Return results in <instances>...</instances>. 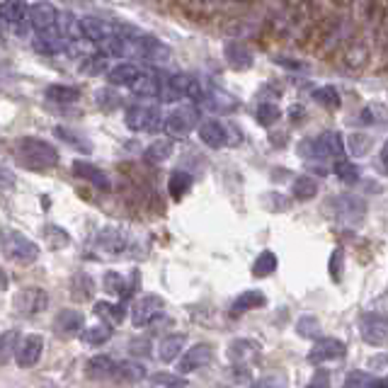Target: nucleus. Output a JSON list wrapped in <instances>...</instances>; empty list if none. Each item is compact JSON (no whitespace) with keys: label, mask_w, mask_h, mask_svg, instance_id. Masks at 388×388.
I'll return each instance as SVG.
<instances>
[{"label":"nucleus","mask_w":388,"mask_h":388,"mask_svg":"<svg viewBox=\"0 0 388 388\" xmlns=\"http://www.w3.org/2000/svg\"><path fill=\"white\" fill-rule=\"evenodd\" d=\"M15 158L22 168L41 173V170H49L58 163V151L49 141H41V138L34 136H22L15 143Z\"/></svg>","instance_id":"f257e3e1"},{"label":"nucleus","mask_w":388,"mask_h":388,"mask_svg":"<svg viewBox=\"0 0 388 388\" xmlns=\"http://www.w3.org/2000/svg\"><path fill=\"white\" fill-rule=\"evenodd\" d=\"M299 155L306 160H337L345 155V141L340 131H325L318 138L299 143Z\"/></svg>","instance_id":"f03ea898"},{"label":"nucleus","mask_w":388,"mask_h":388,"mask_svg":"<svg viewBox=\"0 0 388 388\" xmlns=\"http://www.w3.org/2000/svg\"><path fill=\"white\" fill-rule=\"evenodd\" d=\"M0 250L8 260H12L15 265H32L39 260L41 250L34 240H30L25 233L15 228H6L0 233Z\"/></svg>","instance_id":"7ed1b4c3"},{"label":"nucleus","mask_w":388,"mask_h":388,"mask_svg":"<svg viewBox=\"0 0 388 388\" xmlns=\"http://www.w3.org/2000/svg\"><path fill=\"white\" fill-rule=\"evenodd\" d=\"M49 306V294L41 286H25L12 299V308L20 318H34Z\"/></svg>","instance_id":"20e7f679"},{"label":"nucleus","mask_w":388,"mask_h":388,"mask_svg":"<svg viewBox=\"0 0 388 388\" xmlns=\"http://www.w3.org/2000/svg\"><path fill=\"white\" fill-rule=\"evenodd\" d=\"M160 112L158 105H131V107L124 112V124L131 131H155L160 127Z\"/></svg>","instance_id":"39448f33"},{"label":"nucleus","mask_w":388,"mask_h":388,"mask_svg":"<svg viewBox=\"0 0 388 388\" xmlns=\"http://www.w3.org/2000/svg\"><path fill=\"white\" fill-rule=\"evenodd\" d=\"M330 206L335 219L347 226H359L367 216V202L362 197H352V194H340L330 202Z\"/></svg>","instance_id":"423d86ee"},{"label":"nucleus","mask_w":388,"mask_h":388,"mask_svg":"<svg viewBox=\"0 0 388 388\" xmlns=\"http://www.w3.org/2000/svg\"><path fill=\"white\" fill-rule=\"evenodd\" d=\"M359 335L371 347H383L388 340V321L381 313H364L359 318Z\"/></svg>","instance_id":"0eeeda50"},{"label":"nucleus","mask_w":388,"mask_h":388,"mask_svg":"<svg viewBox=\"0 0 388 388\" xmlns=\"http://www.w3.org/2000/svg\"><path fill=\"white\" fill-rule=\"evenodd\" d=\"M92 248L103 257H117L127 248V235L117 228V226H105L103 230H97L92 238Z\"/></svg>","instance_id":"6e6552de"},{"label":"nucleus","mask_w":388,"mask_h":388,"mask_svg":"<svg viewBox=\"0 0 388 388\" xmlns=\"http://www.w3.org/2000/svg\"><path fill=\"white\" fill-rule=\"evenodd\" d=\"M211 359H214V347L209 343H200L189 347L187 352H180L177 362V374H192V371H200V369L209 367Z\"/></svg>","instance_id":"1a4fd4ad"},{"label":"nucleus","mask_w":388,"mask_h":388,"mask_svg":"<svg viewBox=\"0 0 388 388\" xmlns=\"http://www.w3.org/2000/svg\"><path fill=\"white\" fill-rule=\"evenodd\" d=\"M197 119H200V114H197V109L194 107H177L165 117L163 129H165L168 136L184 138L194 127H197Z\"/></svg>","instance_id":"9d476101"},{"label":"nucleus","mask_w":388,"mask_h":388,"mask_svg":"<svg viewBox=\"0 0 388 388\" xmlns=\"http://www.w3.org/2000/svg\"><path fill=\"white\" fill-rule=\"evenodd\" d=\"M163 306H165V301L160 297H155V294L141 297L136 303H133V308H131V323L136 327L151 325L155 318H160V313H163Z\"/></svg>","instance_id":"9b49d317"},{"label":"nucleus","mask_w":388,"mask_h":388,"mask_svg":"<svg viewBox=\"0 0 388 388\" xmlns=\"http://www.w3.org/2000/svg\"><path fill=\"white\" fill-rule=\"evenodd\" d=\"M345 352H347V347H345L343 340H337V337H323V340H318V343L313 345L306 359L311 364L337 362V359L345 357Z\"/></svg>","instance_id":"f8f14e48"},{"label":"nucleus","mask_w":388,"mask_h":388,"mask_svg":"<svg viewBox=\"0 0 388 388\" xmlns=\"http://www.w3.org/2000/svg\"><path fill=\"white\" fill-rule=\"evenodd\" d=\"M41 352H44V340H41L39 335H27L25 340L17 343L12 357H15L17 367L30 369V367H36V362L41 359Z\"/></svg>","instance_id":"ddd939ff"},{"label":"nucleus","mask_w":388,"mask_h":388,"mask_svg":"<svg viewBox=\"0 0 388 388\" xmlns=\"http://www.w3.org/2000/svg\"><path fill=\"white\" fill-rule=\"evenodd\" d=\"M27 17H30V25L34 27L36 32H49L56 27L58 10L52 3L41 0V3H34L32 8H27Z\"/></svg>","instance_id":"4468645a"},{"label":"nucleus","mask_w":388,"mask_h":388,"mask_svg":"<svg viewBox=\"0 0 388 388\" xmlns=\"http://www.w3.org/2000/svg\"><path fill=\"white\" fill-rule=\"evenodd\" d=\"M202 103L206 105V109L214 114H230L238 109V100L230 92L221 90V87H209L202 95Z\"/></svg>","instance_id":"2eb2a0df"},{"label":"nucleus","mask_w":388,"mask_h":388,"mask_svg":"<svg viewBox=\"0 0 388 388\" xmlns=\"http://www.w3.org/2000/svg\"><path fill=\"white\" fill-rule=\"evenodd\" d=\"M73 175L80 180H85V182L95 184L97 189H103V192H109L112 189V182H109V177L103 173V170L97 168V165L87 163V160H73Z\"/></svg>","instance_id":"dca6fc26"},{"label":"nucleus","mask_w":388,"mask_h":388,"mask_svg":"<svg viewBox=\"0 0 388 388\" xmlns=\"http://www.w3.org/2000/svg\"><path fill=\"white\" fill-rule=\"evenodd\" d=\"M78 25H80L83 36H85L87 41H92V44H97V46L105 44V41L114 34L112 25H107V22H103V20H97V17H80V20H78Z\"/></svg>","instance_id":"f3484780"},{"label":"nucleus","mask_w":388,"mask_h":388,"mask_svg":"<svg viewBox=\"0 0 388 388\" xmlns=\"http://www.w3.org/2000/svg\"><path fill=\"white\" fill-rule=\"evenodd\" d=\"M224 54H226V61H228L230 68L235 71H248L252 66V54L243 41H228L224 46Z\"/></svg>","instance_id":"a211bd4d"},{"label":"nucleus","mask_w":388,"mask_h":388,"mask_svg":"<svg viewBox=\"0 0 388 388\" xmlns=\"http://www.w3.org/2000/svg\"><path fill=\"white\" fill-rule=\"evenodd\" d=\"M83 323H85L83 321V313L66 308V311H61L56 318H54V332H56V335H63V337H73L83 330Z\"/></svg>","instance_id":"6ab92c4d"},{"label":"nucleus","mask_w":388,"mask_h":388,"mask_svg":"<svg viewBox=\"0 0 388 388\" xmlns=\"http://www.w3.org/2000/svg\"><path fill=\"white\" fill-rule=\"evenodd\" d=\"M200 138H202V143H204V146H209V149H224L226 143H228L226 127L221 122H216V119L202 124V127H200Z\"/></svg>","instance_id":"aec40b11"},{"label":"nucleus","mask_w":388,"mask_h":388,"mask_svg":"<svg viewBox=\"0 0 388 388\" xmlns=\"http://www.w3.org/2000/svg\"><path fill=\"white\" fill-rule=\"evenodd\" d=\"M184 343H187V335H184V332H173V335L165 337L158 347L160 362H165V364L175 362V359L180 357V352L184 349Z\"/></svg>","instance_id":"412c9836"},{"label":"nucleus","mask_w":388,"mask_h":388,"mask_svg":"<svg viewBox=\"0 0 388 388\" xmlns=\"http://www.w3.org/2000/svg\"><path fill=\"white\" fill-rule=\"evenodd\" d=\"M138 76H141V71L133 63H119L112 71H107V80L112 87H129Z\"/></svg>","instance_id":"4be33fe9"},{"label":"nucleus","mask_w":388,"mask_h":388,"mask_svg":"<svg viewBox=\"0 0 388 388\" xmlns=\"http://www.w3.org/2000/svg\"><path fill=\"white\" fill-rule=\"evenodd\" d=\"M92 311H95V316L100 318V321L109 323V325H122V323H124V318H127V308H124L122 303L97 301Z\"/></svg>","instance_id":"5701e85b"},{"label":"nucleus","mask_w":388,"mask_h":388,"mask_svg":"<svg viewBox=\"0 0 388 388\" xmlns=\"http://www.w3.org/2000/svg\"><path fill=\"white\" fill-rule=\"evenodd\" d=\"M267 303L265 294L262 291H243L238 299L233 301V306H230V313L233 316H240V313H246V311H252V308H262Z\"/></svg>","instance_id":"b1692460"},{"label":"nucleus","mask_w":388,"mask_h":388,"mask_svg":"<svg viewBox=\"0 0 388 388\" xmlns=\"http://www.w3.org/2000/svg\"><path fill=\"white\" fill-rule=\"evenodd\" d=\"M0 20L8 25H20L27 20V3L25 0H6L0 3Z\"/></svg>","instance_id":"393cba45"},{"label":"nucleus","mask_w":388,"mask_h":388,"mask_svg":"<svg viewBox=\"0 0 388 388\" xmlns=\"http://www.w3.org/2000/svg\"><path fill=\"white\" fill-rule=\"evenodd\" d=\"M54 30L49 32H39V36L34 39V52L46 54V56H52V54H58L66 49L63 44V34H52Z\"/></svg>","instance_id":"a878e982"},{"label":"nucleus","mask_w":388,"mask_h":388,"mask_svg":"<svg viewBox=\"0 0 388 388\" xmlns=\"http://www.w3.org/2000/svg\"><path fill=\"white\" fill-rule=\"evenodd\" d=\"M345 386H349V388H371V386L386 388L388 381H386V378H376L374 374H369V371H359V369H352V371L345 376Z\"/></svg>","instance_id":"bb28decb"},{"label":"nucleus","mask_w":388,"mask_h":388,"mask_svg":"<svg viewBox=\"0 0 388 388\" xmlns=\"http://www.w3.org/2000/svg\"><path fill=\"white\" fill-rule=\"evenodd\" d=\"M44 95L49 103H56V105H71L80 100V90L71 85H49L44 90Z\"/></svg>","instance_id":"cd10ccee"},{"label":"nucleus","mask_w":388,"mask_h":388,"mask_svg":"<svg viewBox=\"0 0 388 388\" xmlns=\"http://www.w3.org/2000/svg\"><path fill=\"white\" fill-rule=\"evenodd\" d=\"M85 374H87V378H105V376H109V374H114V359L107 357V354H95V357L87 359Z\"/></svg>","instance_id":"c85d7f7f"},{"label":"nucleus","mask_w":388,"mask_h":388,"mask_svg":"<svg viewBox=\"0 0 388 388\" xmlns=\"http://www.w3.org/2000/svg\"><path fill=\"white\" fill-rule=\"evenodd\" d=\"M173 151H175V143L170 141V138H158V141H153L146 149V153H143V158L149 160V163H165V160L173 155Z\"/></svg>","instance_id":"c756f323"},{"label":"nucleus","mask_w":388,"mask_h":388,"mask_svg":"<svg viewBox=\"0 0 388 388\" xmlns=\"http://www.w3.org/2000/svg\"><path fill=\"white\" fill-rule=\"evenodd\" d=\"M71 294L76 301H90L92 294H95V281L90 279V274L78 272V274L71 279Z\"/></svg>","instance_id":"7c9ffc66"},{"label":"nucleus","mask_w":388,"mask_h":388,"mask_svg":"<svg viewBox=\"0 0 388 388\" xmlns=\"http://www.w3.org/2000/svg\"><path fill=\"white\" fill-rule=\"evenodd\" d=\"M192 182L194 177L189 173H184V170H175L173 175H170L168 180V192L170 197H175V200H180V197H184V194L192 189Z\"/></svg>","instance_id":"2f4dec72"},{"label":"nucleus","mask_w":388,"mask_h":388,"mask_svg":"<svg viewBox=\"0 0 388 388\" xmlns=\"http://www.w3.org/2000/svg\"><path fill=\"white\" fill-rule=\"evenodd\" d=\"M291 194H294V200H299V202L313 200V197L318 194V182L313 177L301 175V177H297L294 182H291Z\"/></svg>","instance_id":"473e14b6"},{"label":"nucleus","mask_w":388,"mask_h":388,"mask_svg":"<svg viewBox=\"0 0 388 388\" xmlns=\"http://www.w3.org/2000/svg\"><path fill=\"white\" fill-rule=\"evenodd\" d=\"M114 374H117L119 381H143V376H146V367L138 362H119L114 364Z\"/></svg>","instance_id":"72a5a7b5"},{"label":"nucleus","mask_w":388,"mask_h":388,"mask_svg":"<svg viewBox=\"0 0 388 388\" xmlns=\"http://www.w3.org/2000/svg\"><path fill=\"white\" fill-rule=\"evenodd\" d=\"M83 332V330H80ZM112 337V325L109 323H97V325L87 327L85 332H83V340H85L87 345H92V347H100V345H105Z\"/></svg>","instance_id":"f704fd0d"},{"label":"nucleus","mask_w":388,"mask_h":388,"mask_svg":"<svg viewBox=\"0 0 388 388\" xmlns=\"http://www.w3.org/2000/svg\"><path fill=\"white\" fill-rule=\"evenodd\" d=\"M129 87H131V90L136 92L138 97H158V92H160V78H155V76H138Z\"/></svg>","instance_id":"c9c22d12"},{"label":"nucleus","mask_w":388,"mask_h":388,"mask_svg":"<svg viewBox=\"0 0 388 388\" xmlns=\"http://www.w3.org/2000/svg\"><path fill=\"white\" fill-rule=\"evenodd\" d=\"M313 100H316V103L321 105V107H325V109H340V105H343V100H340V92H337L332 85L316 87V90H313Z\"/></svg>","instance_id":"e433bc0d"},{"label":"nucleus","mask_w":388,"mask_h":388,"mask_svg":"<svg viewBox=\"0 0 388 388\" xmlns=\"http://www.w3.org/2000/svg\"><path fill=\"white\" fill-rule=\"evenodd\" d=\"M54 136H58L63 143H68V146H73L76 151H83V153H92V143L85 141L83 136H78L76 131H71V129L66 127H56L54 129Z\"/></svg>","instance_id":"4c0bfd02"},{"label":"nucleus","mask_w":388,"mask_h":388,"mask_svg":"<svg viewBox=\"0 0 388 388\" xmlns=\"http://www.w3.org/2000/svg\"><path fill=\"white\" fill-rule=\"evenodd\" d=\"M347 149L352 153V158H364V155L371 153L374 149V138L367 136V133H352L347 138Z\"/></svg>","instance_id":"58836bf2"},{"label":"nucleus","mask_w":388,"mask_h":388,"mask_svg":"<svg viewBox=\"0 0 388 388\" xmlns=\"http://www.w3.org/2000/svg\"><path fill=\"white\" fill-rule=\"evenodd\" d=\"M103 286H105V291H107V294H112V297L127 299V279H124V274H119V272H114V270L105 272Z\"/></svg>","instance_id":"ea45409f"},{"label":"nucleus","mask_w":388,"mask_h":388,"mask_svg":"<svg viewBox=\"0 0 388 388\" xmlns=\"http://www.w3.org/2000/svg\"><path fill=\"white\" fill-rule=\"evenodd\" d=\"M252 352H260V343H252V340H235L228 347V357L233 362H246Z\"/></svg>","instance_id":"a19ab883"},{"label":"nucleus","mask_w":388,"mask_h":388,"mask_svg":"<svg viewBox=\"0 0 388 388\" xmlns=\"http://www.w3.org/2000/svg\"><path fill=\"white\" fill-rule=\"evenodd\" d=\"M44 238L49 243V248H54V250H61V248H66L71 243V235L61 226H54V224L44 226Z\"/></svg>","instance_id":"79ce46f5"},{"label":"nucleus","mask_w":388,"mask_h":388,"mask_svg":"<svg viewBox=\"0 0 388 388\" xmlns=\"http://www.w3.org/2000/svg\"><path fill=\"white\" fill-rule=\"evenodd\" d=\"M277 265H279V262H277L274 252L265 250V252H260V255H257L255 262H252V274H255V277H270L272 272L277 270Z\"/></svg>","instance_id":"37998d69"},{"label":"nucleus","mask_w":388,"mask_h":388,"mask_svg":"<svg viewBox=\"0 0 388 388\" xmlns=\"http://www.w3.org/2000/svg\"><path fill=\"white\" fill-rule=\"evenodd\" d=\"M20 343V335L17 330H8L0 335V364H8L15 354V347Z\"/></svg>","instance_id":"c03bdc74"},{"label":"nucleus","mask_w":388,"mask_h":388,"mask_svg":"<svg viewBox=\"0 0 388 388\" xmlns=\"http://www.w3.org/2000/svg\"><path fill=\"white\" fill-rule=\"evenodd\" d=\"M257 124L260 127H272V124H277L281 119V109L277 107L274 103H262L260 107H257Z\"/></svg>","instance_id":"a18cd8bd"},{"label":"nucleus","mask_w":388,"mask_h":388,"mask_svg":"<svg viewBox=\"0 0 388 388\" xmlns=\"http://www.w3.org/2000/svg\"><path fill=\"white\" fill-rule=\"evenodd\" d=\"M335 175L343 180L345 184H354L359 182V168L352 163V160H335Z\"/></svg>","instance_id":"49530a36"},{"label":"nucleus","mask_w":388,"mask_h":388,"mask_svg":"<svg viewBox=\"0 0 388 388\" xmlns=\"http://www.w3.org/2000/svg\"><path fill=\"white\" fill-rule=\"evenodd\" d=\"M151 386H189V381L182 374H168V371H158L149 378Z\"/></svg>","instance_id":"de8ad7c7"},{"label":"nucleus","mask_w":388,"mask_h":388,"mask_svg":"<svg viewBox=\"0 0 388 388\" xmlns=\"http://www.w3.org/2000/svg\"><path fill=\"white\" fill-rule=\"evenodd\" d=\"M327 272H330L332 281H340L345 274V250L343 248H335L330 255V260H327Z\"/></svg>","instance_id":"09e8293b"},{"label":"nucleus","mask_w":388,"mask_h":388,"mask_svg":"<svg viewBox=\"0 0 388 388\" xmlns=\"http://www.w3.org/2000/svg\"><path fill=\"white\" fill-rule=\"evenodd\" d=\"M297 332L301 337H316L318 332H321V323H318V318H313V316H301L297 323Z\"/></svg>","instance_id":"8fccbe9b"},{"label":"nucleus","mask_w":388,"mask_h":388,"mask_svg":"<svg viewBox=\"0 0 388 388\" xmlns=\"http://www.w3.org/2000/svg\"><path fill=\"white\" fill-rule=\"evenodd\" d=\"M119 100H122V97L114 95L112 90H97V105H100V107L114 109L119 105Z\"/></svg>","instance_id":"3c124183"},{"label":"nucleus","mask_w":388,"mask_h":388,"mask_svg":"<svg viewBox=\"0 0 388 388\" xmlns=\"http://www.w3.org/2000/svg\"><path fill=\"white\" fill-rule=\"evenodd\" d=\"M129 352L136 357V354H149L151 352V343L149 340H143V337H138V340H131L129 343Z\"/></svg>","instance_id":"603ef678"},{"label":"nucleus","mask_w":388,"mask_h":388,"mask_svg":"<svg viewBox=\"0 0 388 388\" xmlns=\"http://www.w3.org/2000/svg\"><path fill=\"white\" fill-rule=\"evenodd\" d=\"M87 63H90V66H85V71L87 73H100V71H105V68H107V56H92V58H87Z\"/></svg>","instance_id":"864d4df0"},{"label":"nucleus","mask_w":388,"mask_h":388,"mask_svg":"<svg viewBox=\"0 0 388 388\" xmlns=\"http://www.w3.org/2000/svg\"><path fill=\"white\" fill-rule=\"evenodd\" d=\"M12 184H15V173L0 165V187H12Z\"/></svg>","instance_id":"5fc2aeb1"},{"label":"nucleus","mask_w":388,"mask_h":388,"mask_svg":"<svg viewBox=\"0 0 388 388\" xmlns=\"http://www.w3.org/2000/svg\"><path fill=\"white\" fill-rule=\"evenodd\" d=\"M272 197H274V200H272V202H267V206H270V209H286V206H289V202H279V200H277V194H272Z\"/></svg>","instance_id":"6e6d98bb"},{"label":"nucleus","mask_w":388,"mask_h":388,"mask_svg":"<svg viewBox=\"0 0 388 388\" xmlns=\"http://www.w3.org/2000/svg\"><path fill=\"white\" fill-rule=\"evenodd\" d=\"M281 378H262V381H257V386H281Z\"/></svg>","instance_id":"4d7b16f0"},{"label":"nucleus","mask_w":388,"mask_h":388,"mask_svg":"<svg viewBox=\"0 0 388 388\" xmlns=\"http://www.w3.org/2000/svg\"><path fill=\"white\" fill-rule=\"evenodd\" d=\"M323 383H327V371H323V369H321V376L311 378V386H323Z\"/></svg>","instance_id":"13d9d810"},{"label":"nucleus","mask_w":388,"mask_h":388,"mask_svg":"<svg viewBox=\"0 0 388 388\" xmlns=\"http://www.w3.org/2000/svg\"><path fill=\"white\" fill-rule=\"evenodd\" d=\"M8 284H10V279H8L6 270L0 267V291H6V289H8Z\"/></svg>","instance_id":"bf43d9fd"},{"label":"nucleus","mask_w":388,"mask_h":388,"mask_svg":"<svg viewBox=\"0 0 388 388\" xmlns=\"http://www.w3.org/2000/svg\"><path fill=\"white\" fill-rule=\"evenodd\" d=\"M378 170L386 173V149H381V155H378Z\"/></svg>","instance_id":"052dcab7"}]
</instances>
